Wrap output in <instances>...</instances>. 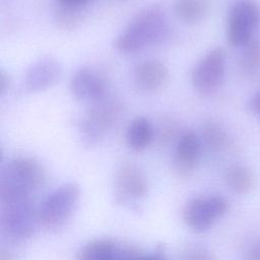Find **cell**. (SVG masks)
Masks as SVG:
<instances>
[{"instance_id": "cell-3", "label": "cell", "mask_w": 260, "mask_h": 260, "mask_svg": "<svg viewBox=\"0 0 260 260\" xmlns=\"http://www.w3.org/2000/svg\"><path fill=\"white\" fill-rule=\"evenodd\" d=\"M79 196V186L74 182L64 183L54 189L37 208L39 225L48 231L64 225L73 214Z\"/></svg>"}, {"instance_id": "cell-8", "label": "cell", "mask_w": 260, "mask_h": 260, "mask_svg": "<svg viewBox=\"0 0 260 260\" xmlns=\"http://www.w3.org/2000/svg\"><path fill=\"white\" fill-rule=\"evenodd\" d=\"M121 107L117 101L105 100L104 98L95 102L79 124V131L83 140L88 144L98 142L118 119Z\"/></svg>"}, {"instance_id": "cell-22", "label": "cell", "mask_w": 260, "mask_h": 260, "mask_svg": "<svg viewBox=\"0 0 260 260\" xmlns=\"http://www.w3.org/2000/svg\"><path fill=\"white\" fill-rule=\"evenodd\" d=\"M248 108L260 120V90L257 91L249 101Z\"/></svg>"}, {"instance_id": "cell-9", "label": "cell", "mask_w": 260, "mask_h": 260, "mask_svg": "<svg viewBox=\"0 0 260 260\" xmlns=\"http://www.w3.org/2000/svg\"><path fill=\"white\" fill-rule=\"evenodd\" d=\"M148 185L144 173L132 162H124L115 177V197L119 203L137 204L147 193Z\"/></svg>"}, {"instance_id": "cell-21", "label": "cell", "mask_w": 260, "mask_h": 260, "mask_svg": "<svg viewBox=\"0 0 260 260\" xmlns=\"http://www.w3.org/2000/svg\"><path fill=\"white\" fill-rule=\"evenodd\" d=\"M182 260H211V257L205 249L201 247H193L184 253Z\"/></svg>"}, {"instance_id": "cell-17", "label": "cell", "mask_w": 260, "mask_h": 260, "mask_svg": "<svg viewBox=\"0 0 260 260\" xmlns=\"http://www.w3.org/2000/svg\"><path fill=\"white\" fill-rule=\"evenodd\" d=\"M225 181L230 189L239 194H246L254 186V175L250 168L236 164L231 166L225 173Z\"/></svg>"}, {"instance_id": "cell-5", "label": "cell", "mask_w": 260, "mask_h": 260, "mask_svg": "<svg viewBox=\"0 0 260 260\" xmlns=\"http://www.w3.org/2000/svg\"><path fill=\"white\" fill-rule=\"evenodd\" d=\"M1 231L11 242L20 243L28 240L35 233L38 221L37 208L30 199L3 204Z\"/></svg>"}, {"instance_id": "cell-4", "label": "cell", "mask_w": 260, "mask_h": 260, "mask_svg": "<svg viewBox=\"0 0 260 260\" xmlns=\"http://www.w3.org/2000/svg\"><path fill=\"white\" fill-rule=\"evenodd\" d=\"M260 27V7L253 0H238L231 6L226 21V40L234 48H244Z\"/></svg>"}, {"instance_id": "cell-13", "label": "cell", "mask_w": 260, "mask_h": 260, "mask_svg": "<svg viewBox=\"0 0 260 260\" xmlns=\"http://www.w3.org/2000/svg\"><path fill=\"white\" fill-rule=\"evenodd\" d=\"M202 140L193 131L183 133L176 145L174 168L178 175L187 177L195 170L201 154Z\"/></svg>"}, {"instance_id": "cell-1", "label": "cell", "mask_w": 260, "mask_h": 260, "mask_svg": "<svg viewBox=\"0 0 260 260\" xmlns=\"http://www.w3.org/2000/svg\"><path fill=\"white\" fill-rule=\"evenodd\" d=\"M167 31L168 22L164 9L157 5L147 6L131 18L125 29L116 38L114 45L119 52L132 54L160 43Z\"/></svg>"}, {"instance_id": "cell-15", "label": "cell", "mask_w": 260, "mask_h": 260, "mask_svg": "<svg viewBox=\"0 0 260 260\" xmlns=\"http://www.w3.org/2000/svg\"><path fill=\"white\" fill-rule=\"evenodd\" d=\"M153 138V127L150 121L144 117L135 118L128 126L126 141L128 146L140 151L146 148Z\"/></svg>"}, {"instance_id": "cell-7", "label": "cell", "mask_w": 260, "mask_h": 260, "mask_svg": "<svg viewBox=\"0 0 260 260\" xmlns=\"http://www.w3.org/2000/svg\"><path fill=\"white\" fill-rule=\"evenodd\" d=\"M225 51L216 47L210 50L195 66L191 81L194 88L203 94H209L218 89L225 73Z\"/></svg>"}, {"instance_id": "cell-24", "label": "cell", "mask_w": 260, "mask_h": 260, "mask_svg": "<svg viewBox=\"0 0 260 260\" xmlns=\"http://www.w3.org/2000/svg\"><path fill=\"white\" fill-rule=\"evenodd\" d=\"M245 260H260V244L255 245L247 254Z\"/></svg>"}, {"instance_id": "cell-2", "label": "cell", "mask_w": 260, "mask_h": 260, "mask_svg": "<svg viewBox=\"0 0 260 260\" xmlns=\"http://www.w3.org/2000/svg\"><path fill=\"white\" fill-rule=\"evenodd\" d=\"M45 180L42 165L29 156L10 158L2 168L0 197L2 204L27 200Z\"/></svg>"}, {"instance_id": "cell-20", "label": "cell", "mask_w": 260, "mask_h": 260, "mask_svg": "<svg viewBox=\"0 0 260 260\" xmlns=\"http://www.w3.org/2000/svg\"><path fill=\"white\" fill-rule=\"evenodd\" d=\"M81 6L60 5L57 12V22L62 27H74L80 19Z\"/></svg>"}, {"instance_id": "cell-14", "label": "cell", "mask_w": 260, "mask_h": 260, "mask_svg": "<svg viewBox=\"0 0 260 260\" xmlns=\"http://www.w3.org/2000/svg\"><path fill=\"white\" fill-rule=\"evenodd\" d=\"M135 84L143 91H156L169 79L168 67L157 60H145L136 65L133 72Z\"/></svg>"}, {"instance_id": "cell-23", "label": "cell", "mask_w": 260, "mask_h": 260, "mask_svg": "<svg viewBox=\"0 0 260 260\" xmlns=\"http://www.w3.org/2000/svg\"><path fill=\"white\" fill-rule=\"evenodd\" d=\"M136 260H167V258L162 253L155 252L147 255H139Z\"/></svg>"}, {"instance_id": "cell-11", "label": "cell", "mask_w": 260, "mask_h": 260, "mask_svg": "<svg viewBox=\"0 0 260 260\" xmlns=\"http://www.w3.org/2000/svg\"><path fill=\"white\" fill-rule=\"evenodd\" d=\"M70 90L77 101L95 103L105 98L106 83L103 77L93 69L82 67L72 75Z\"/></svg>"}, {"instance_id": "cell-6", "label": "cell", "mask_w": 260, "mask_h": 260, "mask_svg": "<svg viewBox=\"0 0 260 260\" xmlns=\"http://www.w3.org/2000/svg\"><path fill=\"white\" fill-rule=\"evenodd\" d=\"M229 209L228 200L220 195H204L189 200L183 209L185 223L196 233L206 232Z\"/></svg>"}, {"instance_id": "cell-18", "label": "cell", "mask_w": 260, "mask_h": 260, "mask_svg": "<svg viewBox=\"0 0 260 260\" xmlns=\"http://www.w3.org/2000/svg\"><path fill=\"white\" fill-rule=\"evenodd\" d=\"M202 139L212 151L218 152L228 148L230 137L225 129L216 121H206L202 127Z\"/></svg>"}, {"instance_id": "cell-16", "label": "cell", "mask_w": 260, "mask_h": 260, "mask_svg": "<svg viewBox=\"0 0 260 260\" xmlns=\"http://www.w3.org/2000/svg\"><path fill=\"white\" fill-rule=\"evenodd\" d=\"M176 15L184 22L195 24L202 21L209 10L208 0H174Z\"/></svg>"}, {"instance_id": "cell-19", "label": "cell", "mask_w": 260, "mask_h": 260, "mask_svg": "<svg viewBox=\"0 0 260 260\" xmlns=\"http://www.w3.org/2000/svg\"><path fill=\"white\" fill-rule=\"evenodd\" d=\"M242 69L249 75L260 72V40H252L244 51L240 60Z\"/></svg>"}, {"instance_id": "cell-10", "label": "cell", "mask_w": 260, "mask_h": 260, "mask_svg": "<svg viewBox=\"0 0 260 260\" xmlns=\"http://www.w3.org/2000/svg\"><path fill=\"white\" fill-rule=\"evenodd\" d=\"M62 66L60 62L50 56L34 62L24 75V86L29 92H38L53 86L60 79Z\"/></svg>"}, {"instance_id": "cell-12", "label": "cell", "mask_w": 260, "mask_h": 260, "mask_svg": "<svg viewBox=\"0 0 260 260\" xmlns=\"http://www.w3.org/2000/svg\"><path fill=\"white\" fill-rule=\"evenodd\" d=\"M139 254L111 239H96L80 248L76 260H136Z\"/></svg>"}, {"instance_id": "cell-26", "label": "cell", "mask_w": 260, "mask_h": 260, "mask_svg": "<svg viewBox=\"0 0 260 260\" xmlns=\"http://www.w3.org/2000/svg\"><path fill=\"white\" fill-rule=\"evenodd\" d=\"M88 0H58L60 5H75V6H82Z\"/></svg>"}, {"instance_id": "cell-25", "label": "cell", "mask_w": 260, "mask_h": 260, "mask_svg": "<svg viewBox=\"0 0 260 260\" xmlns=\"http://www.w3.org/2000/svg\"><path fill=\"white\" fill-rule=\"evenodd\" d=\"M9 85V78L7 76V74L4 71H1L0 74V87H1V92H4L5 89L8 87Z\"/></svg>"}]
</instances>
